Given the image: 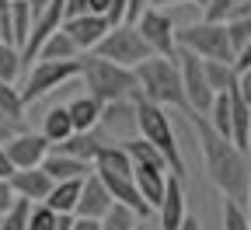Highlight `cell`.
Instances as JSON below:
<instances>
[{
	"label": "cell",
	"mask_w": 251,
	"mask_h": 230,
	"mask_svg": "<svg viewBox=\"0 0 251 230\" xmlns=\"http://www.w3.org/2000/svg\"><path fill=\"white\" fill-rule=\"evenodd\" d=\"M188 119H192L196 133H199V147H202V160H206L209 181L216 185V192L224 195V199L244 203L248 181H251V164H248L244 150H237V147H234L230 140H224V136H216L202 115H192V112H188Z\"/></svg>",
	"instance_id": "cell-1"
},
{
	"label": "cell",
	"mask_w": 251,
	"mask_h": 230,
	"mask_svg": "<svg viewBox=\"0 0 251 230\" xmlns=\"http://www.w3.org/2000/svg\"><path fill=\"white\" fill-rule=\"evenodd\" d=\"M136 77V98L153 102L161 108H185V91H181V74H178V59L164 56H150L140 67H133ZM188 112V108H185Z\"/></svg>",
	"instance_id": "cell-2"
},
{
	"label": "cell",
	"mask_w": 251,
	"mask_h": 230,
	"mask_svg": "<svg viewBox=\"0 0 251 230\" xmlns=\"http://www.w3.org/2000/svg\"><path fill=\"white\" fill-rule=\"evenodd\" d=\"M77 67H80L77 77L84 80L87 94L98 98L101 105H115V102H129V98H136V77H133V70L115 67V63L94 56V52H87L84 59H77Z\"/></svg>",
	"instance_id": "cell-3"
},
{
	"label": "cell",
	"mask_w": 251,
	"mask_h": 230,
	"mask_svg": "<svg viewBox=\"0 0 251 230\" xmlns=\"http://www.w3.org/2000/svg\"><path fill=\"white\" fill-rule=\"evenodd\" d=\"M133 122H136V129H140V140L153 143L157 150H161V157L168 160V171H171L175 178H181V175H185V160H181V150H178V140H175L168 108L136 98V102H133Z\"/></svg>",
	"instance_id": "cell-4"
},
{
	"label": "cell",
	"mask_w": 251,
	"mask_h": 230,
	"mask_svg": "<svg viewBox=\"0 0 251 230\" xmlns=\"http://www.w3.org/2000/svg\"><path fill=\"white\" fill-rule=\"evenodd\" d=\"M175 46L181 52H192L199 59H216V63H234V46L227 39V28L220 21H196L175 28Z\"/></svg>",
	"instance_id": "cell-5"
},
{
	"label": "cell",
	"mask_w": 251,
	"mask_h": 230,
	"mask_svg": "<svg viewBox=\"0 0 251 230\" xmlns=\"http://www.w3.org/2000/svg\"><path fill=\"white\" fill-rule=\"evenodd\" d=\"M94 56H101V59H108V63H115V67H126V70H133V67H140L143 59H150L153 52H150V46L140 39V31H136V25H112L108 31H105V39L91 49Z\"/></svg>",
	"instance_id": "cell-6"
},
{
	"label": "cell",
	"mask_w": 251,
	"mask_h": 230,
	"mask_svg": "<svg viewBox=\"0 0 251 230\" xmlns=\"http://www.w3.org/2000/svg\"><path fill=\"white\" fill-rule=\"evenodd\" d=\"M77 74H80L77 59H39L35 67H28V80H25V87L18 91L21 102H25V108L35 105L39 98H46L49 91L77 80Z\"/></svg>",
	"instance_id": "cell-7"
},
{
	"label": "cell",
	"mask_w": 251,
	"mask_h": 230,
	"mask_svg": "<svg viewBox=\"0 0 251 230\" xmlns=\"http://www.w3.org/2000/svg\"><path fill=\"white\" fill-rule=\"evenodd\" d=\"M178 74H181V91H185V108L192 115H206L213 105V91L206 84V70H202V59L192 52H181L178 49Z\"/></svg>",
	"instance_id": "cell-8"
},
{
	"label": "cell",
	"mask_w": 251,
	"mask_h": 230,
	"mask_svg": "<svg viewBox=\"0 0 251 230\" xmlns=\"http://www.w3.org/2000/svg\"><path fill=\"white\" fill-rule=\"evenodd\" d=\"M133 25H136L140 39L150 46L153 56H164V59H175V56H178V46H175V21H171L168 11H161V7H147Z\"/></svg>",
	"instance_id": "cell-9"
},
{
	"label": "cell",
	"mask_w": 251,
	"mask_h": 230,
	"mask_svg": "<svg viewBox=\"0 0 251 230\" xmlns=\"http://www.w3.org/2000/svg\"><path fill=\"white\" fill-rule=\"evenodd\" d=\"M4 150H7V160L14 164V171H28V168H39V164L46 160L49 143H46L42 133H31V129H25V133L11 136V140L4 143Z\"/></svg>",
	"instance_id": "cell-10"
},
{
	"label": "cell",
	"mask_w": 251,
	"mask_h": 230,
	"mask_svg": "<svg viewBox=\"0 0 251 230\" xmlns=\"http://www.w3.org/2000/svg\"><path fill=\"white\" fill-rule=\"evenodd\" d=\"M59 28L70 35V42L77 46V52H91L94 46L105 39V31H108L112 25H108L101 14H77V18H67Z\"/></svg>",
	"instance_id": "cell-11"
},
{
	"label": "cell",
	"mask_w": 251,
	"mask_h": 230,
	"mask_svg": "<svg viewBox=\"0 0 251 230\" xmlns=\"http://www.w3.org/2000/svg\"><path fill=\"white\" fill-rule=\"evenodd\" d=\"M112 195H108V188L101 185V178L98 175H87L84 181H80V199H77V206H74V216H84V220H101L108 209H112Z\"/></svg>",
	"instance_id": "cell-12"
},
{
	"label": "cell",
	"mask_w": 251,
	"mask_h": 230,
	"mask_svg": "<svg viewBox=\"0 0 251 230\" xmlns=\"http://www.w3.org/2000/svg\"><path fill=\"white\" fill-rule=\"evenodd\" d=\"M133 185L143 195V203L150 209L161 206L164 199V185H168V168H153V164H133Z\"/></svg>",
	"instance_id": "cell-13"
},
{
	"label": "cell",
	"mask_w": 251,
	"mask_h": 230,
	"mask_svg": "<svg viewBox=\"0 0 251 230\" xmlns=\"http://www.w3.org/2000/svg\"><path fill=\"white\" fill-rule=\"evenodd\" d=\"M11 188H14V195L18 199H25V203H42L46 195H49V188H52V178L42 171V168H28V171H14L11 178Z\"/></svg>",
	"instance_id": "cell-14"
},
{
	"label": "cell",
	"mask_w": 251,
	"mask_h": 230,
	"mask_svg": "<svg viewBox=\"0 0 251 230\" xmlns=\"http://www.w3.org/2000/svg\"><path fill=\"white\" fill-rule=\"evenodd\" d=\"M157 216H161V230H178L181 220L188 216V213H185V188H181V178L168 175L164 199H161V206H157Z\"/></svg>",
	"instance_id": "cell-15"
},
{
	"label": "cell",
	"mask_w": 251,
	"mask_h": 230,
	"mask_svg": "<svg viewBox=\"0 0 251 230\" xmlns=\"http://www.w3.org/2000/svg\"><path fill=\"white\" fill-rule=\"evenodd\" d=\"M39 168L52 178V181H70V178H87L94 168L87 160H77V157H67V153H56V150H49L46 153V160L39 164Z\"/></svg>",
	"instance_id": "cell-16"
},
{
	"label": "cell",
	"mask_w": 251,
	"mask_h": 230,
	"mask_svg": "<svg viewBox=\"0 0 251 230\" xmlns=\"http://www.w3.org/2000/svg\"><path fill=\"white\" fill-rule=\"evenodd\" d=\"M67 112H70V122H74V133H94V129L101 126L105 105L98 98H91V94H80V98H74L67 105Z\"/></svg>",
	"instance_id": "cell-17"
},
{
	"label": "cell",
	"mask_w": 251,
	"mask_h": 230,
	"mask_svg": "<svg viewBox=\"0 0 251 230\" xmlns=\"http://www.w3.org/2000/svg\"><path fill=\"white\" fill-rule=\"evenodd\" d=\"M80 181H84V178L52 181V188H49V195L42 199V206H49L52 213H67V216H74V206H77V199H80Z\"/></svg>",
	"instance_id": "cell-18"
},
{
	"label": "cell",
	"mask_w": 251,
	"mask_h": 230,
	"mask_svg": "<svg viewBox=\"0 0 251 230\" xmlns=\"http://www.w3.org/2000/svg\"><path fill=\"white\" fill-rule=\"evenodd\" d=\"M227 98H230V143H234L237 150H244L248 129H251V105L237 94V87H230Z\"/></svg>",
	"instance_id": "cell-19"
},
{
	"label": "cell",
	"mask_w": 251,
	"mask_h": 230,
	"mask_svg": "<svg viewBox=\"0 0 251 230\" xmlns=\"http://www.w3.org/2000/svg\"><path fill=\"white\" fill-rule=\"evenodd\" d=\"M94 175H133V160L126 157L122 147H108L101 143V150L94 153Z\"/></svg>",
	"instance_id": "cell-20"
},
{
	"label": "cell",
	"mask_w": 251,
	"mask_h": 230,
	"mask_svg": "<svg viewBox=\"0 0 251 230\" xmlns=\"http://www.w3.org/2000/svg\"><path fill=\"white\" fill-rule=\"evenodd\" d=\"M39 133L46 136V143H49V147H56V143L67 140V136H74V122H70L67 105L49 108V112H46V119H42V129H39Z\"/></svg>",
	"instance_id": "cell-21"
},
{
	"label": "cell",
	"mask_w": 251,
	"mask_h": 230,
	"mask_svg": "<svg viewBox=\"0 0 251 230\" xmlns=\"http://www.w3.org/2000/svg\"><path fill=\"white\" fill-rule=\"evenodd\" d=\"M49 150H56V153H67V157H77V160H87V164H94V153L101 150V140L94 136V133H74V136H67L63 143L49 147Z\"/></svg>",
	"instance_id": "cell-22"
},
{
	"label": "cell",
	"mask_w": 251,
	"mask_h": 230,
	"mask_svg": "<svg viewBox=\"0 0 251 230\" xmlns=\"http://www.w3.org/2000/svg\"><path fill=\"white\" fill-rule=\"evenodd\" d=\"M25 112H28V108H25V102H21L18 87H14V84H0V115H4L11 126L25 129V122H28Z\"/></svg>",
	"instance_id": "cell-23"
},
{
	"label": "cell",
	"mask_w": 251,
	"mask_h": 230,
	"mask_svg": "<svg viewBox=\"0 0 251 230\" xmlns=\"http://www.w3.org/2000/svg\"><path fill=\"white\" fill-rule=\"evenodd\" d=\"M35 59H77V46L70 42V35H67L63 28H56L52 35L39 46Z\"/></svg>",
	"instance_id": "cell-24"
},
{
	"label": "cell",
	"mask_w": 251,
	"mask_h": 230,
	"mask_svg": "<svg viewBox=\"0 0 251 230\" xmlns=\"http://www.w3.org/2000/svg\"><path fill=\"white\" fill-rule=\"evenodd\" d=\"M202 119L209 122V129L216 136L230 140V98H227V91L224 94H213V105H209V112Z\"/></svg>",
	"instance_id": "cell-25"
},
{
	"label": "cell",
	"mask_w": 251,
	"mask_h": 230,
	"mask_svg": "<svg viewBox=\"0 0 251 230\" xmlns=\"http://www.w3.org/2000/svg\"><path fill=\"white\" fill-rule=\"evenodd\" d=\"M202 70H206V84L213 94H224L237 84V74L230 63H216V59H202Z\"/></svg>",
	"instance_id": "cell-26"
},
{
	"label": "cell",
	"mask_w": 251,
	"mask_h": 230,
	"mask_svg": "<svg viewBox=\"0 0 251 230\" xmlns=\"http://www.w3.org/2000/svg\"><path fill=\"white\" fill-rule=\"evenodd\" d=\"M25 70V56L18 46L11 42H0V84H14Z\"/></svg>",
	"instance_id": "cell-27"
},
{
	"label": "cell",
	"mask_w": 251,
	"mask_h": 230,
	"mask_svg": "<svg viewBox=\"0 0 251 230\" xmlns=\"http://www.w3.org/2000/svg\"><path fill=\"white\" fill-rule=\"evenodd\" d=\"M31 7H28V0H11V35H14V46L21 49L25 39H28V31H31Z\"/></svg>",
	"instance_id": "cell-28"
},
{
	"label": "cell",
	"mask_w": 251,
	"mask_h": 230,
	"mask_svg": "<svg viewBox=\"0 0 251 230\" xmlns=\"http://www.w3.org/2000/svg\"><path fill=\"white\" fill-rule=\"evenodd\" d=\"M122 150H126V157H129L133 164H153V168H168V160L161 157V150H157L153 143H147V140H129ZM168 175H171V171H168Z\"/></svg>",
	"instance_id": "cell-29"
},
{
	"label": "cell",
	"mask_w": 251,
	"mask_h": 230,
	"mask_svg": "<svg viewBox=\"0 0 251 230\" xmlns=\"http://www.w3.org/2000/svg\"><path fill=\"white\" fill-rule=\"evenodd\" d=\"M136 220H140V216H136L133 209H126V206L112 203V209L101 216V230H140Z\"/></svg>",
	"instance_id": "cell-30"
},
{
	"label": "cell",
	"mask_w": 251,
	"mask_h": 230,
	"mask_svg": "<svg viewBox=\"0 0 251 230\" xmlns=\"http://www.w3.org/2000/svg\"><path fill=\"white\" fill-rule=\"evenodd\" d=\"M28 213H31V203L14 199V206L0 216V230H25L28 227Z\"/></svg>",
	"instance_id": "cell-31"
},
{
	"label": "cell",
	"mask_w": 251,
	"mask_h": 230,
	"mask_svg": "<svg viewBox=\"0 0 251 230\" xmlns=\"http://www.w3.org/2000/svg\"><path fill=\"white\" fill-rule=\"evenodd\" d=\"M56 223H59V213H52L49 206L35 203L31 213H28V227L25 230H56Z\"/></svg>",
	"instance_id": "cell-32"
},
{
	"label": "cell",
	"mask_w": 251,
	"mask_h": 230,
	"mask_svg": "<svg viewBox=\"0 0 251 230\" xmlns=\"http://www.w3.org/2000/svg\"><path fill=\"white\" fill-rule=\"evenodd\" d=\"M224 28H227V39H230L234 52L251 39V18H227V21H224Z\"/></svg>",
	"instance_id": "cell-33"
},
{
	"label": "cell",
	"mask_w": 251,
	"mask_h": 230,
	"mask_svg": "<svg viewBox=\"0 0 251 230\" xmlns=\"http://www.w3.org/2000/svg\"><path fill=\"white\" fill-rule=\"evenodd\" d=\"M220 216H224V230H251V227H248V216H244V209H241V203H234V199H224Z\"/></svg>",
	"instance_id": "cell-34"
},
{
	"label": "cell",
	"mask_w": 251,
	"mask_h": 230,
	"mask_svg": "<svg viewBox=\"0 0 251 230\" xmlns=\"http://www.w3.org/2000/svg\"><path fill=\"white\" fill-rule=\"evenodd\" d=\"M234 11V0H206V7H202V21H220L224 25Z\"/></svg>",
	"instance_id": "cell-35"
},
{
	"label": "cell",
	"mask_w": 251,
	"mask_h": 230,
	"mask_svg": "<svg viewBox=\"0 0 251 230\" xmlns=\"http://www.w3.org/2000/svg\"><path fill=\"white\" fill-rule=\"evenodd\" d=\"M230 67H234V74H241V70H251V39L234 52V63H230Z\"/></svg>",
	"instance_id": "cell-36"
},
{
	"label": "cell",
	"mask_w": 251,
	"mask_h": 230,
	"mask_svg": "<svg viewBox=\"0 0 251 230\" xmlns=\"http://www.w3.org/2000/svg\"><path fill=\"white\" fill-rule=\"evenodd\" d=\"M14 199H18V195H14L11 181H7V178H0V216H4V213L14 206Z\"/></svg>",
	"instance_id": "cell-37"
},
{
	"label": "cell",
	"mask_w": 251,
	"mask_h": 230,
	"mask_svg": "<svg viewBox=\"0 0 251 230\" xmlns=\"http://www.w3.org/2000/svg\"><path fill=\"white\" fill-rule=\"evenodd\" d=\"M147 7H150V0H126V25H133Z\"/></svg>",
	"instance_id": "cell-38"
},
{
	"label": "cell",
	"mask_w": 251,
	"mask_h": 230,
	"mask_svg": "<svg viewBox=\"0 0 251 230\" xmlns=\"http://www.w3.org/2000/svg\"><path fill=\"white\" fill-rule=\"evenodd\" d=\"M77 14H87V0H63V21Z\"/></svg>",
	"instance_id": "cell-39"
},
{
	"label": "cell",
	"mask_w": 251,
	"mask_h": 230,
	"mask_svg": "<svg viewBox=\"0 0 251 230\" xmlns=\"http://www.w3.org/2000/svg\"><path fill=\"white\" fill-rule=\"evenodd\" d=\"M234 87H237V94L244 98V102L251 105V70H241V74H237V84H234Z\"/></svg>",
	"instance_id": "cell-40"
},
{
	"label": "cell",
	"mask_w": 251,
	"mask_h": 230,
	"mask_svg": "<svg viewBox=\"0 0 251 230\" xmlns=\"http://www.w3.org/2000/svg\"><path fill=\"white\" fill-rule=\"evenodd\" d=\"M70 230H101V220H84V216H74V220H70Z\"/></svg>",
	"instance_id": "cell-41"
},
{
	"label": "cell",
	"mask_w": 251,
	"mask_h": 230,
	"mask_svg": "<svg viewBox=\"0 0 251 230\" xmlns=\"http://www.w3.org/2000/svg\"><path fill=\"white\" fill-rule=\"evenodd\" d=\"M14 175V164L7 160V150H4V143H0V178H11Z\"/></svg>",
	"instance_id": "cell-42"
},
{
	"label": "cell",
	"mask_w": 251,
	"mask_h": 230,
	"mask_svg": "<svg viewBox=\"0 0 251 230\" xmlns=\"http://www.w3.org/2000/svg\"><path fill=\"white\" fill-rule=\"evenodd\" d=\"M105 11H108V0H87V14H101L105 18Z\"/></svg>",
	"instance_id": "cell-43"
},
{
	"label": "cell",
	"mask_w": 251,
	"mask_h": 230,
	"mask_svg": "<svg viewBox=\"0 0 251 230\" xmlns=\"http://www.w3.org/2000/svg\"><path fill=\"white\" fill-rule=\"evenodd\" d=\"M178 230H202V223H199V216H185Z\"/></svg>",
	"instance_id": "cell-44"
},
{
	"label": "cell",
	"mask_w": 251,
	"mask_h": 230,
	"mask_svg": "<svg viewBox=\"0 0 251 230\" xmlns=\"http://www.w3.org/2000/svg\"><path fill=\"white\" fill-rule=\"evenodd\" d=\"M241 209H244V216H248V227H251V181H248V195H244Z\"/></svg>",
	"instance_id": "cell-45"
},
{
	"label": "cell",
	"mask_w": 251,
	"mask_h": 230,
	"mask_svg": "<svg viewBox=\"0 0 251 230\" xmlns=\"http://www.w3.org/2000/svg\"><path fill=\"white\" fill-rule=\"evenodd\" d=\"M175 4H185V0H150V7H161V11L164 7H175Z\"/></svg>",
	"instance_id": "cell-46"
},
{
	"label": "cell",
	"mask_w": 251,
	"mask_h": 230,
	"mask_svg": "<svg viewBox=\"0 0 251 230\" xmlns=\"http://www.w3.org/2000/svg\"><path fill=\"white\" fill-rule=\"evenodd\" d=\"M46 4H49V0H28V7H31V18H35V14H39Z\"/></svg>",
	"instance_id": "cell-47"
},
{
	"label": "cell",
	"mask_w": 251,
	"mask_h": 230,
	"mask_svg": "<svg viewBox=\"0 0 251 230\" xmlns=\"http://www.w3.org/2000/svg\"><path fill=\"white\" fill-rule=\"evenodd\" d=\"M244 157H248V164H251V129H248V140H244Z\"/></svg>",
	"instance_id": "cell-48"
},
{
	"label": "cell",
	"mask_w": 251,
	"mask_h": 230,
	"mask_svg": "<svg viewBox=\"0 0 251 230\" xmlns=\"http://www.w3.org/2000/svg\"><path fill=\"white\" fill-rule=\"evenodd\" d=\"M185 4H192V7H206V0H185Z\"/></svg>",
	"instance_id": "cell-49"
},
{
	"label": "cell",
	"mask_w": 251,
	"mask_h": 230,
	"mask_svg": "<svg viewBox=\"0 0 251 230\" xmlns=\"http://www.w3.org/2000/svg\"><path fill=\"white\" fill-rule=\"evenodd\" d=\"M143 230H147V227H143Z\"/></svg>",
	"instance_id": "cell-50"
}]
</instances>
